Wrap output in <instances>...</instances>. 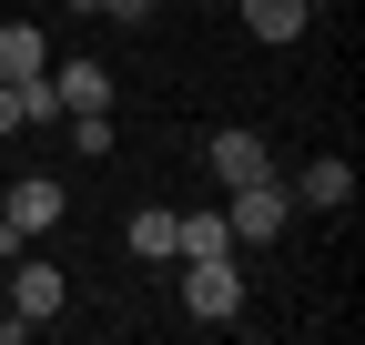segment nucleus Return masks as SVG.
Here are the masks:
<instances>
[{
  "instance_id": "obj_1",
  "label": "nucleus",
  "mask_w": 365,
  "mask_h": 345,
  "mask_svg": "<svg viewBox=\"0 0 365 345\" xmlns=\"http://www.w3.org/2000/svg\"><path fill=\"white\" fill-rule=\"evenodd\" d=\"M182 315L193 325H234L244 315V254H182Z\"/></svg>"
},
{
  "instance_id": "obj_2",
  "label": "nucleus",
  "mask_w": 365,
  "mask_h": 345,
  "mask_svg": "<svg viewBox=\"0 0 365 345\" xmlns=\"http://www.w3.org/2000/svg\"><path fill=\"white\" fill-rule=\"evenodd\" d=\"M284 213H294V193L274 183V172L223 183V224H234V244H274V234H284Z\"/></svg>"
},
{
  "instance_id": "obj_3",
  "label": "nucleus",
  "mask_w": 365,
  "mask_h": 345,
  "mask_svg": "<svg viewBox=\"0 0 365 345\" xmlns=\"http://www.w3.org/2000/svg\"><path fill=\"white\" fill-rule=\"evenodd\" d=\"M61 183H51V172H21V183H0V224H11V234H51L61 224Z\"/></svg>"
},
{
  "instance_id": "obj_4",
  "label": "nucleus",
  "mask_w": 365,
  "mask_h": 345,
  "mask_svg": "<svg viewBox=\"0 0 365 345\" xmlns=\"http://www.w3.org/2000/svg\"><path fill=\"white\" fill-rule=\"evenodd\" d=\"M61 264H11V284H0V305H11V315H31V325H51L61 315Z\"/></svg>"
},
{
  "instance_id": "obj_5",
  "label": "nucleus",
  "mask_w": 365,
  "mask_h": 345,
  "mask_svg": "<svg viewBox=\"0 0 365 345\" xmlns=\"http://www.w3.org/2000/svg\"><path fill=\"white\" fill-rule=\"evenodd\" d=\"M203 163H213V183H254V172H274L264 133H244V122H223V133L203 143Z\"/></svg>"
},
{
  "instance_id": "obj_6",
  "label": "nucleus",
  "mask_w": 365,
  "mask_h": 345,
  "mask_svg": "<svg viewBox=\"0 0 365 345\" xmlns=\"http://www.w3.org/2000/svg\"><path fill=\"white\" fill-rule=\"evenodd\" d=\"M284 193H294V203H314V213H345V203H355V163H345V153H314Z\"/></svg>"
},
{
  "instance_id": "obj_7",
  "label": "nucleus",
  "mask_w": 365,
  "mask_h": 345,
  "mask_svg": "<svg viewBox=\"0 0 365 345\" xmlns=\"http://www.w3.org/2000/svg\"><path fill=\"white\" fill-rule=\"evenodd\" d=\"M51 102H61V112H112V71H102V61H61V71H51Z\"/></svg>"
},
{
  "instance_id": "obj_8",
  "label": "nucleus",
  "mask_w": 365,
  "mask_h": 345,
  "mask_svg": "<svg viewBox=\"0 0 365 345\" xmlns=\"http://www.w3.org/2000/svg\"><path fill=\"white\" fill-rule=\"evenodd\" d=\"M51 71V41H41V21H0V81H31Z\"/></svg>"
},
{
  "instance_id": "obj_9",
  "label": "nucleus",
  "mask_w": 365,
  "mask_h": 345,
  "mask_svg": "<svg viewBox=\"0 0 365 345\" xmlns=\"http://www.w3.org/2000/svg\"><path fill=\"white\" fill-rule=\"evenodd\" d=\"M173 234H182V213H173V203H143V213L122 224V244L143 254V264H173Z\"/></svg>"
},
{
  "instance_id": "obj_10",
  "label": "nucleus",
  "mask_w": 365,
  "mask_h": 345,
  "mask_svg": "<svg viewBox=\"0 0 365 345\" xmlns=\"http://www.w3.org/2000/svg\"><path fill=\"white\" fill-rule=\"evenodd\" d=\"M182 254H234V224L223 213H182V234H173V264Z\"/></svg>"
},
{
  "instance_id": "obj_11",
  "label": "nucleus",
  "mask_w": 365,
  "mask_h": 345,
  "mask_svg": "<svg viewBox=\"0 0 365 345\" xmlns=\"http://www.w3.org/2000/svg\"><path fill=\"white\" fill-rule=\"evenodd\" d=\"M244 31L254 41H294L304 31V0H244Z\"/></svg>"
},
{
  "instance_id": "obj_12",
  "label": "nucleus",
  "mask_w": 365,
  "mask_h": 345,
  "mask_svg": "<svg viewBox=\"0 0 365 345\" xmlns=\"http://www.w3.org/2000/svg\"><path fill=\"white\" fill-rule=\"evenodd\" d=\"M71 11H112V21H153V0H71Z\"/></svg>"
},
{
  "instance_id": "obj_13",
  "label": "nucleus",
  "mask_w": 365,
  "mask_h": 345,
  "mask_svg": "<svg viewBox=\"0 0 365 345\" xmlns=\"http://www.w3.org/2000/svg\"><path fill=\"white\" fill-rule=\"evenodd\" d=\"M21 122H31L21 112V81H0V133H21Z\"/></svg>"
},
{
  "instance_id": "obj_14",
  "label": "nucleus",
  "mask_w": 365,
  "mask_h": 345,
  "mask_svg": "<svg viewBox=\"0 0 365 345\" xmlns=\"http://www.w3.org/2000/svg\"><path fill=\"white\" fill-rule=\"evenodd\" d=\"M304 11H345V0H304Z\"/></svg>"
},
{
  "instance_id": "obj_15",
  "label": "nucleus",
  "mask_w": 365,
  "mask_h": 345,
  "mask_svg": "<svg viewBox=\"0 0 365 345\" xmlns=\"http://www.w3.org/2000/svg\"><path fill=\"white\" fill-rule=\"evenodd\" d=\"M0 284H11V254H0Z\"/></svg>"
}]
</instances>
